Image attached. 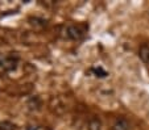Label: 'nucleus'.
Listing matches in <instances>:
<instances>
[{"label":"nucleus","mask_w":149,"mask_h":130,"mask_svg":"<svg viewBox=\"0 0 149 130\" xmlns=\"http://www.w3.org/2000/svg\"><path fill=\"white\" fill-rule=\"evenodd\" d=\"M130 129V124L125 118H118L116 122L113 124V130H128Z\"/></svg>","instance_id":"1"},{"label":"nucleus","mask_w":149,"mask_h":130,"mask_svg":"<svg viewBox=\"0 0 149 130\" xmlns=\"http://www.w3.org/2000/svg\"><path fill=\"white\" fill-rule=\"evenodd\" d=\"M139 53H140V58L143 59V62H145V63L149 65V45L148 43H145V45L141 46Z\"/></svg>","instance_id":"2"},{"label":"nucleus","mask_w":149,"mask_h":130,"mask_svg":"<svg viewBox=\"0 0 149 130\" xmlns=\"http://www.w3.org/2000/svg\"><path fill=\"white\" fill-rule=\"evenodd\" d=\"M68 34L70 38H73V40H78V38H81L82 32H81V29L77 28V26H69Z\"/></svg>","instance_id":"3"},{"label":"nucleus","mask_w":149,"mask_h":130,"mask_svg":"<svg viewBox=\"0 0 149 130\" xmlns=\"http://www.w3.org/2000/svg\"><path fill=\"white\" fill-rule=\"evenodd\" d=\"M91 71H93V72L95 74V76H96V78H106V76L108 75L107 71H104L102 67H94Z\"/></svg>","instance_id":"4"},{"label":"nucleus","mask_w":149,"mask_h":130,"mask_svg":"<svg viewBox=\"0 0 149 130\" xmlns=\"http://www.w3.org/2000/svg\"><path fill=\"white\" fill-rule=\"evenodd\" d=\"M100 121L98 118H94L90 121V125H88V129L90 130H100Z\"/></svg>","instance_id":"5"}]
</instances>
